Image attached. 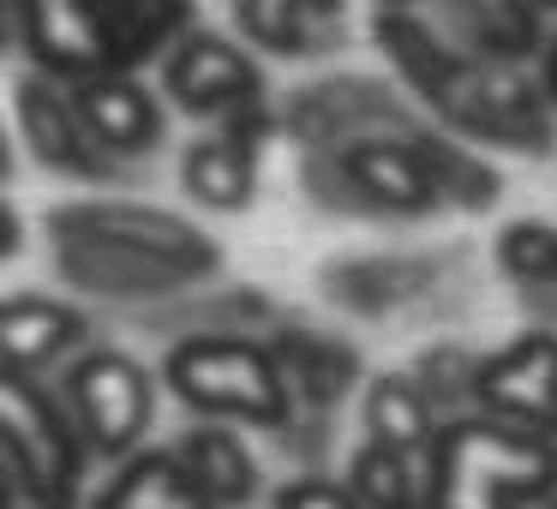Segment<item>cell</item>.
Masks as SVG:
<instances>
[{"label":"cell","instance_id":"cell-1","mask_svg":"<svg viewBox=\"0 0 557 509\" xmlns=\"http://www.w3.org/2000/svg\"><path fill=\"white\" fill-rule=\"evenodd\" d=\"M193 30V0H18V49L30 73L102 78L162 61Z\"/></svg>","mask_w":557,"mask_h":509},{"label":"cell","instance_id":"cell-2","mask_svg":"<svg viewBox=\"0 0 557 509\" xmlns=\"http://www.w3.org/2000/svg\"><path fill=\"white\" fill-rule=\"evenodd\" d=\"M557 449L533 432L497 420H456L432 437V509H521L528 497L552 492Z\"/></svg>","mask_w":557,"mask_h":509},{"label":"cell","instance_id":"cell-3","mask_svg":"<svg viewBox=\"0 0 557 509\" xmlns=\"http://www.w3.org/2000/svg\"><path fill=\"white\" fill-rule=\"evenodd\" d=\"M90 449L42 377L0 365V473L25 509H78Z\"/></svg>","mask_w":557,"mask_h":509},{"label":"cell","instance_id":"cell-4","mask_svg":"<svg viewBox=\"0 0 557 509\" xmlns=\"http://www.w3.org/2000/svg\"><path fill=\"white\" fill-rule=\"evenodd\" d=\"M162 384L181 408L216 425H288L294 389L264 342L246 336H181L162 360Z\"/></svg>","mask_w":557,"mask_h":509},{"label":"cell","instance_id":"cell-5","mask_svg":"<svg viewBox=\"0 0 557 509\" xmlns=\"http://www.w3.org/2000/svg\"><path fill=\"white\" fill-rule=\"evenodd\" d=\"M61 408L90 456L126 461L133 449H145L150 425H157V384L133 353L78 348L61 377Z\"/></svg>","mask_w":557,"mask_h":509},{"label":"cell","instance_id":"cell-6","mask_svg":"<svg viewBox=\"0 0 557 509\" xmlns=\"http://www.w3.org/2000/svg\"><path fill=\"white\" fill-rule=\"evenodd\" d=\"M49 234H85V240L121 246V252H138L150 264H169L181 282H205L222 270V246L205 228H193L174 210L138 204V198H78V204H54Z\"/></svg>","mask_w":557,"mask_h":509},{"label":"cell","instance_id":"cell-7","mask_svg":"<svg viewBox=\"0 0 557 509\" xmlns=\"http://www.w3.org/2000/svg\"><path fill=\"white\" fill-rule=\"evenodd\" d=\"M162 97L181 114H198V121H228V114L264 109V78H258V61L240 49V42L216 37V30H186L169 54H162Z\"/></svg>","mask_w":557,"mask_h":509},{"label":"cell","instance_id":"cell-8","mask_svg":"<svg viewBox=\"0 0 557 509\" xmlns=\"http://www.w3.org/2000/svg\"><path fill=\"white\" fill-rule=\"evenodd\" d=\"M473 396H480L485 420L516 425L552 444L557 437V336H516L497 348L492 360L473 365Z\"/></svg>","mask_w":557,"mask_h":509},{"label":"cell","instance_id":"cell-9","mask_svg":"<svg viewBox=\"0 0 557 509\" xmlns=\"http://www.w3.org/2000/svg\"><path fill=\"white\" fill-rule=\"evenodd\" d=\"M270 126H276L270 102L216 121L198 145H186L181 186L205 210H246L252 204V186H258V157H264V145H270Z\"/></svg>","mask_w":557,"mask_h":509},{"label":"cell","instance_id":"cell-10","mask_svg":"<svg viewBox=\"0 0 557 509\" xmlns=\"http://www.w3.org/2000/svg\"><path fill=\"white\" fill-rule=\"evenodd\" d=\"M13 114H18V133H25V150L42 162L49 174L61 181H114V162L90 145V133L78 126L73 97H66L61 78L49 73H25L13 90Z\"/></svg>","mask_w":557,"mask_h":509},{"label":"cell","instance_id":"cell-11","mask_svg":"<svg viewBox=\"0 0 557 509\" xmlns=\"http://www.w3.org/2000/svg\"><path fill=\"white\" fill-rule=\"evenodd\" d=\"M66 97H73V114L90 133V145H97L114 169L162 145V126L169 121H162V102L145 78H133V73L66 78Z\"/></svg>","mask_w":557,"mask_h":509},{"label":"cell","instance_id":"cell-12","mask_svg":"<svg viewBox=\"0 0 557 509\" xmlns=\"http://www.w3.org/2000/svg\"><path fill=\"white\" fill-rule=\"evenodd\" d=\"M348 181L354 204L360 210H396V216H413V210H432V174H425L413 138H354V145L330 150Z\"/></svg>","mask_w":557,"mask_h":509},{"label":"cell","instance_id":"cell-13","mask_svg":"<svg viewBox=\"0 0 557 509\" xmlns=\"http://www.w3.org/2000/svg\"><path fill=\"white\" fill-rule=\"evenodd\" d=\"M85 336L90 324L78 306L54 300V294H0V365L37 377L73 360Z\"/></svg>","mask_w":557,"mask_h":509},{"label":"cell","instance_id":"cell-14","mask_svg":"<svg viewBox=\"0 0 557 509\" xmlns=\"http://www.w3.org/2000/svg\"><path fill=\"white\" fill-rule=\"evenodd\" d=\"M54 240V264L73 282L78 294H97V300H169V294L193 288L181 282L169 264H150L138 252H121V246L85 240V234H49Z\"/></svg>","mask_w":557,"mask_h":509},{"label":"cell","instance_id":"cell-15","mask_svg":"<svg viewBox=\"0 0 557 509\" xmlns=\"http://www.w3.org/2000/svg\"><path fill=\"white\" fill-rule=\"evenodd\" d=\"M169 449H174V461L193 473V485L216 509H240L246 497L258 492V461H252V449L240 444V432H234V425L198 420L193 432H186L181 444H169Z\"/></svg>","mask_w":557,"mask_h":509},{"label":"cell","instance_id":"cell-16","mask_svg":"<svg viewBox=\"0 0 557 509\" xmlns=\"http://www.w3.org/2000/svg\"><path fill=\"white\" fill-rule=\"evenodd\" d=\"M97 509H216L193 485V473L174 461V449H133L126 461H114L109 485L97 492Z\"/></svg>","mask_w":557,"mask_h":509},{"label":"cell","instance_id":"cell-17","mask_svg":"<svg viewBox=\"0 0 557 509\" xmlns=\"http://www.w3.org/2000/svg\"><path fill=\"white\" fill-rule=\"evenodd\" d=\"M234 18L270 54H318L342 30V0H234Z\"/></svg>","mask_w":557,"mask_h":509},{"label":"cell","instance_id":"cell-18","mask_svg":"<svg viewBox=\"0 0 557 509\" xmlns=\"http://www.w3.org/2000/svg\"><path fill=\"white\" fill-rule=\"evenodd\" d=\"M264 348H270V360L282 365L288 389H300V396H312V401H336L342 389L354 384V353L342 348V342L318 336V330H276Z\"/></svg>","mask_w":557,"mask_h":509},{"label":"cell","instance_id":"cell-19","mask_svg":"<svg viewBox=\"0 0 557 509\" xmlns=\"http://www.w3.org/2000/svg\"><path fill=\"white\" fill-rule=\"evenodd\" d=\"M432 401L420 396L413 377H377L372 396H366V432L377 449H396V456H425L437 437Z\"/></svg>","mask_w":557,"mask_h":509},{"label":"cell","instance_id":"cell-20","mask_svg":"<svg viewBox=\"0 0 557 509\" xmlns=\"http://www.w3.org/2000/svg\"><path fill=\"white\" fill-rule=\"evenodd\" d=\"M348 497L360 509H420V492H413V456L366 444L360 456H354Z\"/></svg>","mask_w":557,"mask_h":509},{"label":"cell","instance_id":"cell-21","mask_svg":"<svg viewBox=\"0 0 557 509\" xmlns=\"http://www.w3.org/2000/svg\"><path fill=\"white\" fill-rule=\"evenodd\" d=\"M413 150H420V162H425V174H432V193L437 198H456V204H485V198L497 193L492 174H485L473 157H461L456 145H444V138H413Z\"/></svg>","mask_w":557,"mask_h":509},{"label":"cell","instance_id":"cell-22","mask_svg":"<svg viewBox=\"0 0 557 509\" xmlns=\"http://www.w3.org/2000/svg\"><path fill=\"white\" fill-rule=\"evenodd\" d=\"M497 264L516 282H557V228L552 222H509L497 240Z\"/></svg>","mask_w":557,"mask_h":509},{"label":"cell","instance_id":"cell-23","mask_svg":"<svg viewBox=\"0 0 557 509\" xmlns=\"http://www.w3.org/2000/svg\"><path fill=\"white\" fill-rule=\"evenodd\" d=\"M276 509H360L348 497V485H330V480H294L282 485Z\"/></svg>","mask_w":557,"mask_h":509},{"label":"cell","instance_id":"cell-24","mask_svg":"<svg viewBox=\"0 0 557 509\" xmlns=\"http://www.w3.org/2000/svg\"><path fill=\"white\" fill-rule=\"evenodd\" d=\"M18 246H25V228H18L13 204H7V198H0V258H13Z\"/></svg>","mask_w":557,"mask_h":509},{"label":"cell","instance_id":"cell-25","mask_svg":"<svg viewBox=\"0 0 557 509\" xmlns=\"http://www.w3.org/2000/svg\"><path fill=\"white\" fill-rule=\"evenodd\" d=\"M18 49V0H0V54Z\"/></svg>","mask_w":557,"mask_h":509},{"label":"cell","instance_id":"cell-26","mask_svg":"<svg viewBox=\"0 0 557 509\" xmlns=\"http://www.w3.org/2000/svg\"><path fill=\"white\" fill-rule=\"evenodd\" d=\"M0 509H18V497H13V480L0 473Z\"/></svg>","mask_w":557,"mask_h":509},{"label":"cell","instance_id":"cell-27","mask_svg":"<svg viewBox=\"0 0 557 509\" xmlns=\"http://www.w3.org/2000/svg\"><path fill=\"white\" fill-rule=\"evenodd\" d=\"M13 169V145H7V126H0V174Z\"/></svg>","mask_w":557,"mask_h":509},{"label":"cell","instance_id":"cell-28","mask_svg":"<svg viewBox=\"0 0 557 509\" xmlns=\"http://www.w3.org/2000/svg\"><path fill=\"white\" fill-rule=\"evenodd\" d=\"M540 7H557V0H540Z\"/></svg>","mask_w":557,"mask_h":509}]
</instances>
